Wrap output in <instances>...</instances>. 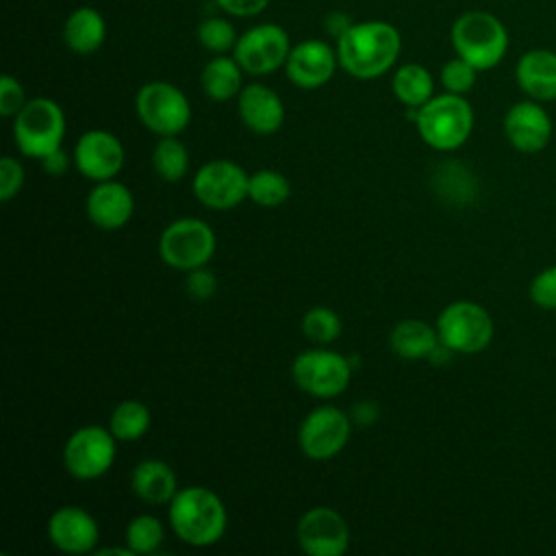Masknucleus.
<instances>
[{"instance_id": "1", "label": "nucleus", "mask_w": 556, "mask_h": 556, "mask_svg": "<svg viewBox=\"0 0 556 556\" xmlns=\"http://www.w3.org/2000/svg\"><path fill=\"white\" fill-rule=\"evenodd\" d=\"M339 65L358 80H371L389 72L402 50L397 28L382 20L352 24L337 39Z\"/></svg>"}, {"instance_id": "2", "label": "nucleus", "mask_w": 556, "mask_h": 556, "mask_svg": "<svg viewBox=\"0 0 556 556\" xmlns=\"http://www.w3.org/2000/svg\"><path fill=\"white\" fill-rule=\"evenodd\" d=\"M174 534L193 547L215 545L228 526V513L215 491L202 484L178 489L167 504Z\"/></svg>"}, {"instance_id": "3", "label": "nucleus", "mask_w": 556, "mask_h": 556, "mask_svg": "<svg viewBox=\"0 0 556 556\" xmlns=\"http://www.w3.org/2000/svg\"><path fill=\"white\" fill-rule=\"evenodd\" d=\"M417 132L426 146L439 152H452L460 148L473 130V109L458 93L432 96L417 109Z\"/></svg>"}, {"instance_id": "4", "label": "nucleus", "mask_w": 556, "mask_h": 556, "mask_svg": "<svg viewBox=\"0 0 556 556\" xmlns=\"http://www.w3.org/2000/svg\"><path fill=\"white\" fill-rule=\"evenodd\" d=\"M456 56L469 61L478 72L495 67L508 50V30L489 11H467L450 30Z\"/></svg>"}, {"instance_id": "5", "label": "nucleus", "mask_w": 556, "mask_h": 556, "mask_svg": "<svg viewBox=\"0 0 556 556\" xmlns=\"http://www.w3.org/2000/svg\"><path fill=\"white\" fill-rule=\"evenodd\" d=\"M65 113L52 98H33L13 117L17 150L30 159H43L63 146Z\"/></svg>"}, {"instance_id": "6", "label": "nucleus", "mask_w": 556, "mask_h": 556, "mask_svg": "<svg viewBox=\"0 0 556 556\" xmlns=\"http://www.w3.org/2000/svg\"><path fill=\"white\" fill-rule=\"evenodd\" d=\"M217 248L213 228L200 217H180L159 237V254L167 267L191 271L208 265Z\"/></svg>"}, {"instance_id": "7", "label": "nucleus", "mask_w": 556, "mask_h": 556, "mask_svg": "<svg viewBox=\"0 0 556 556\" xmlns=\"http://www.w3.org/2000/svg\"><path fill=\"white\" fill-rule=\"evenodd\" d=\"M439 341L454 354H478L493 341V319L484 306L469 300L447 304L437 317Z\"/></svg>"}, {"instance_id": "8", "label": "nucleus", "mask_w": 556, "mask_h": 556, "mask_svg": "<svg viewBox=\"0 0 556 556\" xmlns=\"http://www.w3.org/2000/svg\"><path fill=\"white\" fill-rule=\"evenodd\" d=\"M141 124L159 137L180 135L191 122V104L180 87L167 80L146 83L135 98Z\"/></svg>"}, {"instance_id": "9", "label": "nucleus", "mask_w": 556, "mask_h": 556, "mask_svg": "<svg viewBox=\"0 0 556 556\" xmlns=\"http://www.w3.org/2000/svg\"><path fill=\"white\" fill-rule=\"evenodd\" d=\"M291 378L313 397H337L352 380V363L334 350L313 348L293 358Z\"/></svg>"}, {"instance_id": "10", "label": "nucleus", "mask_w": 556, "mask_h": 556, "mask_svg": "<svg viewBox=\"0 0 556 556\" xmlns=\"http://www.w3.org/2000/svg\"><path fill=\"white\" fill-rule=\"evenodd\" d=\"M115 445L117 439L109 428L83 426L65 441L63 465L76 480H96L113 467Z\"/></svg>"}, {"instance_id": "11", "label": "nucleus", "mask_w": 556, "mask_h": 556, "mask_svg": "<svg viewBox=\"0 0 556 556\" xmlns=\"http://www.w3.org/2000/svg\"><path fill=\"white\" fill-rule=\"evenodd\" d=\"M352 417L337 406L313 408L300 424L298 445L311 460H330L343 452L350 441Z\"/></svg>"}, {"instance_id": "12", "label": "nucleus", "mask_w": 556, "mask_h": 556, "mask_svg": "<svg viewBox=\"0 0 556 556\" xmlns=\"http://www.w3.org/2000/svg\"><path fill=\"white\" fill-rule=\"evenodd\" d=\"M291 52L289 35L282 26L265 22L248 28L239 35L232 56L252 76H265L287 63Z\"/></svg>"}, {"instance_id": "13", "label": "nucleus", "mask_w": 556, "mask_h": 556, "mask_svg": "<svg viewBox=\"0 0 556 556\" xmlns=\"http://www.w3.org/2000/svg\"><path fill=\"white\" fill-rule=\"evenodd\" d=\"M250 174L228 159H213L193 174L195 198L215 211H228L248 198Z\"/></svg>"}, {"instance_id": "14", "label": "nucleus", "mask_w": 556, "mask_h": 556, "mask_svg": "<svg viewBox=\"0 0 556 556\" xmlns=\"http://www.w3.org/2000/svg\"><path fill=\"white\" fill-rule=\"evenodd\" d=\"M295 539L308 556H343L350 547V526L334 508L313 506L300 517Z\"/></svg>"}, {"instance_id": "15", "label": "nucleus", "mask_w": 556, "mask_h": 556, "mask_svg": "<svg viewBox=\"0 0 556 556\" xmlns=\"http://www.w3.org/2000/svg\"><path fill=\"white\" fill-rule=\"evenodd\" d=\"M74 165L76 169L96 182L111 180L124 167V146L109 130H87L78 137L74 146Z\"/></svg>"}, {"instance_id": "16", "label": "nucleus", "mask_w": 556, "mask_h": 556, "mask_svg": "<svg viewBox=\"0 0 556 556\" xmlns=\"http://www.w3.org/2000/svg\"><path fill=\"white\" fill-rule=\"evenodd\" d=\"M50 543L63 554H89L100 541V528L91 513L80 506H61L56 508L46 526Z\"/></svg>"}, {"instance_id": "17", "label": "nucleus", "mask_w": 556, "mask_h": 556, "mask_svg": "<svg viewBox=\"0 0 556 556\" xmlns=\"http://www.w3.org/2000/svg\"><path fill=\"white\" fill-rule=\"evenodd\" d=\"M339 65L337 50L330 48L324 39H304L291 46V52L285 63L287 78L300 89L324 87Z\"/></svg>"}, {"instance_id": "18", "label": "nucleus", "mask_w": 556, "mask_h": 556, "mask_svg": "<svg viewBox=\"0 0 556 556\" xmlns=\"http://www.w3.org/2000/svg\"><path fill=\"white\" fill-rule=\"evenodd\" d=\"M504 135L519 152H539L552 139V117L536 100H521L504 115Z\"/></svg>"}, {"instance_id": "19", "label": "nucleus", "mask_w": 556, "mask_h": 556, "mask_svg": "<svg viewBox=\"0 0 556 556\" xmlns=\"http://www.w3.org/2000/svg\"><path fill=\"white\" fill-rule=\"evenodd\" d=\"M85 211L93 226L102 230H119L130 222L135 213V195L124 182H117L115 178L102 180L96 182V187L89 191Z\"/></svg>"}, {"instance_id": "20", "label": "nucleus", "mask_w": 556, "mask_h": 556, "mask_svg": "<svg viewBox=\"0 0 556 556\" xmlns=\"http://www.w3.org/2000/svg\"><path fill=\"white\" fill-rule=\"evenodd\" d=\"M237 111L245 128L256 135H274L285 122V104L280 96L261 83H250L237 96Z\"/></svg>"}, {"instance_id": "21", "label": "nucleus", "mask_w": 556, "mask_h": 556, "mask_svg": "<svg viewBox=\"0 0 556 556\" xmlns=\"http://www.w3.org/2000/svg\"><path fill=\"white\" fill-rule=\"evenodd\" d=\"M515 78L528 98L536 102L556 100V52L545 48L523 52L515 65Z\"/></svg>"}, {"instance_id": "22", "label": "nucleus", "mask_w": 556, "mask_h": 556, "mask_svg": "<svg viewBox=\"0 0 556 556\" xmlns=\"http://www.w3.org/2000/svg\"><path fill=\"white\" fill-rule=\"evenodd\" d=\"M130 489L141 502L159 506L172 502L178 491V480L165 460L146 458L132 467Z\"/></svg>"}, {"instance_id": "23", "label": "nucleus", "mask_w": 556, "mask_h": 556, "mask_svg": "<svg viewBox=\"0 0 556 556\" xmlns=\"http://www.w3.org/2000/svg\"><path fill=\"white\" fill-rule=\"evenodd\" d=\"M106 39V22L93 7H78L63 24V41L76 54H93Z\"/></svg>"}, {"instance_id": "24", "label": "nucleus", "mask_w": 556, "mask_h": 556, "mask_svg": "<svg viewBox=\"0 0 556 556\" xmlns=\"http://www.w3.org/2000/svg\"><path fill=\"white\" fill-rule=\"evenodd\" d=\"M389 345L397 356L406 361L430 358V354L439 345V332L437 326H430L424 319H402L393 326L389 334Z\"/></svg>"}, {"instance_id": "25", "label": "nucleus", "mask_w": 556, "mask_h": 556, "mask_svg": "<svg viewBox=\"0 0 556 556\" xmlns=\"http://www.w3.org/2000/svg\"><path fill=\"white\" fill-rule=\"evenodd\" d=\"M204 93L215 102H226L237 98L243 89V67L235 56L215 54L202 70L200 76Z\"/></svg>"}, {"instance_id": "26", "label": "nucleus", "mask_w": 556, "mask_h": 556, "mask_svg": "<svg viewBox=\"0 0 556 556\" xmlns=\"http://www.w3.org/2000/svg\"><path fill=\"white\" fill-rule=\"evenodd\" d=\"M393 96L408 109H419L434 96L432 74L419 63H404L391 78Z\"/></svg>"}, {"instance_id": "27", "label": "nucleus", "mask_w": 556, "mask_h": 556, "mask_svg": "<svg viewBox=\"0 0 556 556\" xmlns=\"http://www.w3.org/2000/svg\"><path fill=\"white\" fill-rule=\"evenodd\" d=\"M150 421H152V417L143 402L122 400L109 417V430L113 432V437L117 441L130 443V441L141 439L148 432Z\"/></svg>"}, {"instance_id": "28", "label": "nucleus", "mask_w": 556, "mask_h": 556, "mask_svg": "<svg viewBox=\"0 0 556 556\" xmlns=\"http://www.w3.org/2000/svg\"><path fill=\"white\" fill-rule=\"evenodd\" d=\"M152 167L167 182H178L187 176V172H189V150L178 139V135L159 139V143L152 150Z\"/></svg>"}, {"instance_id": "29", "label": "nucleus", "mask_w": 556, "mask_h": 556, "mask_svg": "<svg viewBox=\"0 0 556 556\" xmlns=\"http://www.w3.org/2000/svg\"><path fill=\"white\" fill-rule=\"evenodd\" d=\"M291 195V182L285 174L276 169H258L250 174L248 180V198L265 208L280 206Z\"/></svg>"}, {"instance_id": "30", "label": "nucleus", "mask_w": 556, "mask_h": 556, "mask_svg": "<svg viewBox=\"0 0 556 556\" xmlns=\"http://www.w3.org/2000/svg\"><path fill=\"white\" fill-rule=\"evenodd\" d=\"M165 539L163 523L154 515H137L128 521L124 541L132 554H152Z\"/></svg>"}, {"instance_id": "31", "label": "nucleus", "mask_w": 556, "mask_h": 556, "mask_svg": "<svg viewBox=\"0 0 556 556\" xmlns=\"http://www.w3.org/2000/svg\"><path fill=\"white\" fill-rule=\"evenodd\" d=\"M343 330V321L337 311L330 306H313L302 317V332L308 341L317 345H326L339 339Z\"/></svg>"}, {"instance_id": "32", "label": "nucleus", "mask_w": 556, "mask_h": 556, "mask_svg": "<svg viewBox=\"0 0 556 556\" xmlns=\"http://www.w3.org/2000/svg\"><path fill=\"white\" fill-rule=\"evenodd\" d=\"M235 26L224 17H208L198 26V41L204 50L213 54H226L228 50H235L237 43Z\"/></svg>"}, {"instance_id": "33", "label": "nucleus", "mask_w": 556, "mask_h": 556, "mask_svg": "<svg viewBox=\"0 0 556 556\" xmlns=\"http://www.w3.org/2000/svg\"><path fill=\"white\" fill-rule=\"evenodd\" d=\"M476 76H478V70H476L469 61H465V59H460V56L450 59V61L441 67V85H443L445 91H450V93L465 96L467 91L473 89Z\"/></svg>"}, {"instance_id": "34", "label": "nucleus", "mask_w": 556, "mask_h": 556, "mask_svg": "<svg viewBox=\"0 0 556 556\" xmlns=\"http://www.w3.org/2000/svg\"><path fill=\"white\" fill-rule=\"evenodd\" d=\"M528 293L536 306L545 311H556V265L539 271L532 278Z\"/></svg>"}, {"instance_id": "35", "label": "nucleus", "mask_w": 556, "mask_h": 556, "mask_svg": "<svg viewBox=\"0 0 556 556\" xmlns=\"http://www.w3.org/2000/svg\"><path fill=\"white\" fill-rule=\"evenodd\" d=\"M24 187V167L17 159L4 154L0 159V200H13Z\"/></svg>"}, {"instance_id": "36", "label": "nucleus", "mask_w": 556, "mask_h": 556, "mask_svg": "<svg viewBox=\"0 0 556 556\" xmlns=\"http://www.w3.org/2000/svg\"><path fill=\"white\" fill-rule=\"evenodd\" d=\"M26 102L28 100H26L22 83L17 78H13L11 74H4L0 78V115L15 117Z\"/></svg>"}, {"instance_id": "37", "label": "nucleus", "mask_w": 556, "mask_h": 556, "mask_svg": "<svg viewBox=\"0 0 556 556\" xmlns=\"http://www.w3.org/2000/svg\"><path fill=\"white\" fill-rule=\"evenodd\" d=\"M185 289L187 293L193 298V300H208L215 295L217 291V278L211 269L204 267H198V269H191L187 271V278H185Z\"/></svg>"}, {"instance_id": "38", "label": "nucleus", "mask_w": 556, "mask_h": 556, "mask_svg": "<svg viewBox=\"0 0 556 556\" xmlns=\"http://www.w3.org/2000/svg\"><path fill=\"white\" fill-rule=\"evenodd\" d=\"M269 0H217V7L235 17H254L258 15Z\"/></svg>"}, {"instance_id": "39", "label": "nucleus", "mask_w": 556, "mask_h": 556, "mask_svg": "<svg viewBox=\"0 0 556 556\" xmlns=\"http://www.w3.org/2000/svg\"><path fill=\"white\" fill-rule=\"evenodd\" d=\"M41 165H43L46 174H50V176H63V174L67 172V167H70V156H67V152H65L63 146H61V148H56L54 152L46 154V156L41 159Z\"/></svg>"}, {"instance_id": "40", "label": "nucleus", "mask_w": 556, "mask_h": 556, "mask_svg": "<svg viewBox=\"0 0 556 556\" xmlns=\"http://www.w3.org/2000/svg\"><path fill=\"white\" fill-rule=\"evenodd\" d=\"M378 417V406L374 402H361L352 410V419L356 424H371Z\"/></svg>"}, {"instance_id": "41", "label": "nucleus", "mask_w": 556, "mask_h": 556, "mask_svg": "<svg viewBox=\"0 0 556 556\" xmlns=\"http://www.w3.org/2000/svg\"><path fill=\"white\" fill-rule=\"evenodd\" d=\"M350 26H352V22H350L343 13H330V15L326 17V33L334 35L337 39H339Z\"/></svg>"}]
</instances>
